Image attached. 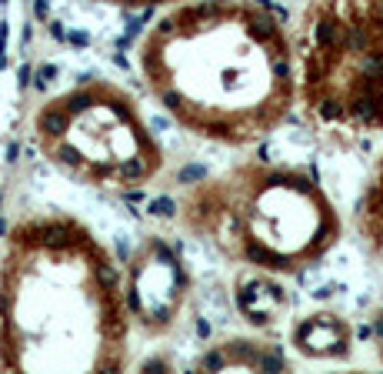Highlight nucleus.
Returning <instances> with one entry per match:
<instances>
[{
  "mask_svg": "<svg viewBox=\"0 0 383 374\" xmlns=\"http://www.w3.org/2000/svg\"><path fill=\"white\" fill-rule=\"evenodd\" d=\"M230 298H233L237 318L247 324L250 331L273 334L293 314V298L287 291V277H277V274H266V271L237 268Z\"/></svg>",
  "mask_w": 383,
  "mask_h": 374,
  "instance_id": "obj_8",
  "label": "nucleus"
},
{
  "mask_svg": "<svg viewBox=\"0 0 383 374\" xmlns=\"http://www.w3.org/2000/svg\"><path fill=\"white\" fill-rule=\"evenodd\" d=\"M150 101L180 131L247 151L297 114V54L266 0H177L137 44Z\"/></svg>",
  "mask_w": 383,
  "mask_h": 374,
  "instance_id": "obj_1",
  "label": "nucleus"
},
{
  "mask_svg": "<svg viewBox=\"0 0 383 374\" xmlns=\"http://www.w3.org/2000/svg\"><path fill=\"white\" fill-rule=\"evenodd\" d=\"M173 221L233 268L297 277L340 247L343 218L310 168L244 157L187 184Z\"/></svg>",
  "mask_w": 383,
  "mask_h": 374,
  "instance_id": "obj_3",
  "label": "nucleus"
},
{
  "mask_svg": "<svg viewBox=\"0 0 383 374\" xmlns=\"http://www.w3.org/2000/svg\"><path fill=\"white\" fill-rule=\"evenodd\" d=\"M87 3H103V7H120V10H160L177 0H87Z\"/></svg>",
  "mask_w": 383,
  "mask_h": 374,
  "instance_id": "obj_12",
  "label": "nucleus"
},
{
  "mask_svg": "<svg viewBox=\"0 0 383 374\" xmlns=\"http://www.w3.org/2000/svg\"><path fill=\"white\" fill-rule=\"evenodd\" d=\"M290 355L310 364H347L357 355V331L343 311L337 307H310L287 327Z\"/></svg>",
  "mask_w": 383,
  "mask_h": 374,
  "instance_id": "obj_7",
  "label": "nucleus"
},
{
  "mask_svg": "<svg viewBox=\"0 0 383 374\" xmlns=\"http://www.w3.org/2000/svg\"><path fill=\"white\" fill-rule=\"evenodd\" d=\"M120 288L133 334L157 341L180 327L194 298V274L177 241L150 231L120 264Z\"/></svg>",
  "mask_w": 383,
  "mask_h": 374,
  "instance_id": "obj_6",
  "label": "nucleus"
},
{
  "mask_svg": "<svg viewBox=\"0 0 383 374\" xmlns=\"http://www.w3.org/2000/svg\"><path fill=\"white\" fill-rule=\"evenodd\" d=\"M353 234L366 254L383 268V147L366 170L353 201Z\"/></svg>",
  "mask_w": 383,
  "mask_h": 374,
  "instance_id": "obj_10",
  "label": "nucleus"
},
{
  "mask_svg": "<svg viewBox=\"0 0 383 374\" xmlns=\"http://www.w3.org/2000/svg\"><path fill=\"white\" fill-rule=\"evenodd\" d=\"M120 264L87 221L27 211L0 241V371L130 368Z\"/></svg>",
  "mask_w": 383,
  "mask_h": 374,
  "instance_id": "obj_2",
  "label": "nucleus"
},
{
  "mask_svg": "<svg viewBox=\"0 0 383 374\" xmlns=\"http://www.w3.org/2000/svg\"><path fill=\"white\" fill-rule=\"evenodd\" d=\"M370 348H373L377 364L383 368V301L370 311Z\"/></svg>",
  "mask_w": 383,
  "mask_h": 374,
  "instance_id": "obj_11",
  "label": "nucleus"
},
{
  "mask_svg": "<svg viewBox=\"0 0 383 374\" xmlns=\"http://www.w3.org/2000/svg\"><path fill=\"white\" fill-rule=\"evenodd\" d=\"M297 111L337 147L383 134V0H287Z\"/></svg>",
  "mask_w": 383,
  "mask_h": 374,
  "instance_id": "obj_4",
  "label": "nucleus"
},
{
  "mask_svg": "<svg viewBox=\"0 0 383 374\" xmlns=\"http://www.w3.org/2000/svg\"><path fill=\"white\" fill-rule=\"evenodd\" d=\"M197 371H290V357L280 341L264 331L253 334H230L210 341L197 357Z\"/></svg>",
  "mask_w": 383,
  "mask_h": 374,
  "instance_id": "obj_9",
  "label": "nucleus"
},
{
  "mask_svg": "<svg viewBox=\"0 0 383 374\" xmlns=\"http://www.w3.org/2000/svg\"><path fill=\"white\" fill-rule=\"evenodd\" d=\"M31 137L60 177L110 197L144 194L167 168L147 111L107 77H87L50 94L33 111Z\"/></svg>",
  "mask_w": 383,
  "mask_h": 374,
  "instance_id": "obj_5",
  "label": "nucleus"
}]
</instances>
